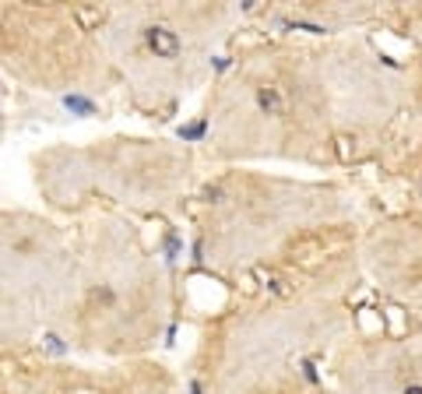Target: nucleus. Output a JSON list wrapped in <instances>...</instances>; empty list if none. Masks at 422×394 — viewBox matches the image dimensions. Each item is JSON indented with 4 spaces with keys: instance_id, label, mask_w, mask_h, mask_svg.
Wrapping results in <instances>:
<instances>
[{
    "instance_id": "nucleus-1",
    "label": "nucleus",
    "mask_w": 422,
    "mask_h": 394,
    "mask_svg": "<svg viewBox=\"0 0 422 394\" xmlns=\"http://www.w3.org/2000/svg\"><path fill=\"white\" fill-rule=\"evenodd\" d=\"M348 247V232L345 229H317V232H307V236H296L292 243L285 247V264L292 267H320L324 261H331L335 254H342Z\"/></svg>"
},
{
    "instance_id": "nucleus-2",
    "label": "nucleus",
    "mask_w": 422,
    "mask_h": 394,
    "mask_svg": "<svg viewBox=\"0 0 422 394\" xmlns=\"http://www.w3.org/2000/svg\"><path fill=\"white\" fill-rule=\"evenodd\" d=\"M257 102L267 116H285L289 113V96H285V88L275 85V81H264L257 88Z\"/></svg>"
},
{
    "instance_id": "nucleus-3",
    "label": "nucleus",
    "mask_w": 422,
    "mask_h": 394,
    "mask_svg": "<svg viewBox=\"0 0 422 394\" xmlns=\"http://www.w3.org/2000/svg\"><path fill=\"white\" fill-rule=\"evenodd\" d=\"M148 46L155 50V56H176L179 53V39H176V32H169L166 25H152L148 28Z\"/></svg>"
},
{
    "instance_id": "nucleus-4",
    "label": "nucleus",
    "mask_w": 422,
    "mask_h": 394,
    "mask_svg": "<svg viewBox=\"0 0 422 394\" xmlns=\"http://www.w3.org/2000/svg\"><path fill=\"white\" fill-rule=\"evenodd\" d=\"M71 14H74V25L81 28V32H96V28L106 21V8L102 4H78Z\"/></svg>"
},
{
    "instance_id": "nucleus-5",
    "label": "nucleus",
    "mask_w": 422,
    "mask_h": 394,
    "mask_svg": "<svg viewBox=\"0 0 422 394\" xmlns=\"http://www.w3.org/2000/svg\"><path fill=\"white\" fill-rule=\"evenodd\" d=\"M264 282H267V289L275 292V296H289V292H292V289H289V282H285L282 275H275V271H267Z\"/></svg>"
},
{
    "instance_id": "nucleus-6",
    "label": "nucleus",
    "mask_w": 422,
    "mask_h": 394,
    "mask_svg": "<svg viewBox=\"0 0 422 394\" xmlns=\"http://www.w3.org/2000/svg\"><path fill=\"white\" fill-rule=\"evenodd\" d=\"M335 141H338V155H342V159H348V144H355V141H352L348 134H338Z\"/></svg>"
},
{
    "instance_id": "nucleus-7",
    "label": "nucleus",
    "mask_w": 422,
    "mask_h": 394,
    "mask_svg": "<svg viewBox=\"0 0 422 394\" xmlns=\"http://www.w3.org/2000/svg\"><path fill=\"white\" fill-rule=\"evenodd\" d=\"M405 394H422V387H408V391H405Z\"/></svg>"
},
{
    "instance_id": "nucleus-8",
    "label": "nucleus",
    "mask_w": 422,
    "mask_h": 394,
    "mask_svg": "<svg viewBox=\"0 0 422 394\" xmlns=\"http://www.w3.org/2000/svg\"><path fill=\"white\" fill-rule=\"evenodd\" d=\"M254 394H282V391H254Z\"/></svg>"
},
{
    "instance_id": "nucleus-9",
    "label": "nucleus",
    "mask_w": 422,
    "mask_h": 394,
    "mask_svg": "<svg viewBox=\"0 0 422 394\" xmlns=\"http://www.w3.org/2000/svg\"><path fill=\"white\" fill-rule=\"evenodd\" d=\"M81 394H99V391H81Z\"/></svg>"
},
{
    "instance_id": "nucleus-10",
    "label": "nucleus",
    "mask_w": 422,
    "mask_h": 394,
    "mask_svg": "<svg viewBox=\"0 0 422 394\" xmlns=\"http://www.w3.org/2000/svg\"><path fill=\"white\" fill-rule=\"evenodd\" d=\"M419 278H422V271H419Z\"/></svg>"
}]
</instances>
